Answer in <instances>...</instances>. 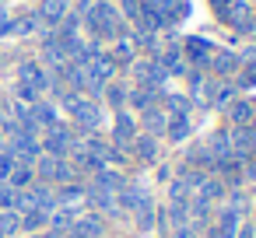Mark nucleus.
I'll list each match as a JSON object with an SVG mask.
<instances>
[{
	"mask_svg": "<svg viewBox=\"0 0 256 238\" xmlns=\"http://www.w3.org/2000/svg\"><path fill=\"white\" fill-rule=\"evenodd\" d=\"M249 126H252V130H256V116H252V123H249Z\"/></svg>",
	"mask_w": 256,
	"mask_h": 238,
	"instance_id": "nucleus-49",
	"label": "nucleus"
},
{
	"mask_svg": "<svg viewBox=\"0 0 256 238\" xmlns=\"http://www.w3.org/2000/svg\"><path fill=\"white\" fill-rule=\"evenodd\" d=\"M246 70L238 74V81H235V88H252L256 84V63H242Z\"/></svg>",
	"mask_w": 256,
	"mask_h": 238,
	"instance_id": "nucleus-38",
	"label": "nucleus"
},
{
	"mask_svg": "<svg viewBox=\"0 0 256 238\" xmlns=\"http://www.w3.org/2000/svg\"><path fill=\"white\" fill-rule=\"evenodd\" d=\"M176 238H196V228L193 224H182V228H176Z\"/></svg>",
	"mask_w": 256,
	"mask_h": 238,
	"instance_id": "nucleus-43",
	"label": "nucleus"
},
{
	"mask_svg": "<svg viewBox=\"0 0 256 238\" xmlns=\"http://www.w3.org/2000/svg\"><path fill=\"white\" fill-rule=\"evenodd\" d=\"M81 18H84V28L95 35V42H98V39H120V35H126L123 18H120V11L109 4V0H95L92 11L81 14Z\"/></svg>",
	"mask_w": 256,
	"mask_h": 238,
	"instance_id": "nucleus-1",
	"label": "nucleus"
},
{
	"mask_svg": "<svg viewBox=\"0 0 256 238\" xmlns=\"http://www.w3.org/2000/svg\"><path fill=\"white\" fill-rule=\"evenodd\" d=\"M232 238H256V228H252V224H238V231H235Z\"/></svg>",
	"mask_w": 256,
	"mask_h": 238,
	"instance_id": "nucleus-42",
	"label": "nucleus"
},
{
	"mask_svg": "<svg viewBox=\"0 0 256 238\" xmlns=\"http://www.w3.org/2000/svg\"><path fill=\"white\" fill-rule=\"evenodd\" d=\"M46 228H50V214H46V210L32 207V210H25V214H22V231L36 235V231H46Z\"/></svg>",
	"mask_w": 256,
	"mask_h": 238,
	"instance_id": "nucleus-24",
	"label": "nucleus"
},
{
	"mask_svg": "<svg viewBox=\"0 0 256 238\" xmlns=\"http://www.w3.org/2000/svg\"><path fill=\"white\" fill-rule=\"evenodd\" d=\"M134 137H137V123H134V116H126L123 109L116 112V123H112V147H130L134 144Z\"/></svg>",
	"mask_w": 256,
	"mask_h": 238,
	"instance_id": "nucleus-7",
	"label": "nucleus"
},
{
	"mask_svg": "<svg viewBox=\"0 0 256 238\" xmlns=\"http://www.w3.org/2000/svg\"><path fill=\"white\" fill-rule=\"evenodd\" d=\"M67 7H70V0H39V11H36V14H39L42 25H53V28H56V25L64 21Z\"/></svg>",
	"mask_w": 256,
	"mask_h": 238,
	"instance_id": "nucleus-11",
	"label": "nucleus"
},
{
	"mask_svg": "<svg viewBox=\"0 0 256 238\" xmlns=\"http://www.w3.org/2000/svg\"><path fill=\"white\" fill-rule=\"evenodd\" d=\"M102 98H106V102L120 112V109L126 105V88H123V84H116V81H109V84L102 88Z\"/></svg>",
	"mask_w": 256,
	"mask_h": 238,
	"instance_id": "nucleus-28",
	"label": "nucleus"
},
{
	"mask_svg": "<svg viewBox=\"0 0 256 238\" xmlns=\"http://www.w3.org/2000/svg\"><path fill=\"white\" fill-rule=\"evenodd\" d=\"M14 98H18V102H25V105H32V102H39L42 95H39L36 88H28V84H22V81H18V84H14Z\"/></svg>",
	"mask_w": 256,
	"mask_h": 238,
	"instance_id": "nucleus-37",
	"label": "nucleus"
},
{
	"mask_svg": "<svg viewBox=\"0 0 256 238\" xmlns=\"http://www.w3.org/2000/svg\"><path fill=\"white\" fill-rule=\"evenodd\" d=\"M4 35H14V18H11V14L0 18V39H4Z\"/></svg>",
	"mask_w": 256,
	"mask_h": 238,
	"instance_id": "nucleus-41",
	"label": "nucleus"
},
{
	"mask_svg": "<svg viewBox=\"0 0 256 238\" xmlns=\"http://www.w3.org/2000/svg\"><path fill=\"white\" fill-rule=\"evenodd\" d=\"M18 231H22V214L18 210H0V235L14 238Z\"/></svg>",
	"mask_w": 256,
	"mask_h": 238,
	"instance_id": "nucleus-27",
	"label": "nucleus"
},
{
	"mask_svg": "<svg viewBox=\"0 0 256 238\" xmlns=\"http://www.w3.org/2000/svg\"><path fill=\"white\" fill-rule=\"evenodd\" d=\"M32 182H36V168L32 165H18L11 172V179H8V186H14V189H28Z\"/></svg>",
	"mask_w": 256,
	"mask_h": 238,
	"instance_id": "nucleus-29",
	"label": "nucleus"
},
{
	"mask_svg": "<svg viewBox=\"0 0 256 238\" xmlns=\"http://www.w3.org/2000/svg\"><path fill=\"white\" fill-rule=\"evenodd\" d=\"M32 238H60V235H53V231H36Z\"/></svg>",
	"mask_w": 256,
	"mask_h": 238,
	"instance_id": "nucleus-45",
	"label": "nucleus"
},
{
	"mask_svg": "<svg viewBox=\"0 0 256 238\" xmlns=\"http://www.w3.org/2000/svg\"><path fill=\"white\" fill-rule=\"evenodd\" d=\"M130 147H134L137 161H144V165H151V161L158 158V137H151V133H137Z\"/></svg>",
	"mask_w": 256,
	"mask_h": 238,
	"instance_id": "nucleus-17",
	"label": "nucleus"
},
{
	"mask_svg": "<svg viewBox=\"0 0 256 238\" xmlns=\"http://www.w3.org/2000/svg\"><path fill=\"white\" fill-rule=\"evenodd\" d=\"M0 119H4V102H0Z\"/></svg>",
	"mask_w": 256,
	"mask_h": 238,
	"instance_id": "nucleus-48",
	"label": "nucleus"
},
{
	"mask_svg": "<svg viewBox=\"0 0 256 238\" xmlns=\"http://www.w3.org/2000/svg\"><path fill=\"white\" fill-rule=\"evenodd\" d=\"M207 67H210V70H214V74L224 81V77H228V74H235L242 63H238V56H235V53H228V49H218V53L207 60Z\"/></svg>",
	"mask_w": 256,
	"mask_h": 238,
	"instance_id": "nucleus-14",
	"label": "nucleus"
},
{
	"mask_svg": "<svg viewBox=\"0 0 256 238\" xmlns=\"http://www.w3.org/2000/svg\"><path fill=\"white\" fill-rule=\"evenodd\" d=\"M39 144H42V154L67 158V154H70V147H74V133H70V126L56 123V126H50V130H46V137H42Z\"/></svg>",
	"mask_w": 256,
	"mask_h": 238,
	"instance_id": "nucleus-4",
	"label": "nucleus"
},
{
	"mask_svg": "<svg viewBox=\"0 0 256 238\" xmlns=\"http://www.w3.org/2000/svg\"><path fill=\"white\" fill-rule=\"evenodd\" d=\"M14 168H18V161H14V154H11V151H0V182H8Z\"/></svg>",
	"mask_w": 256,
	"mask_h": 238,
	"instance_id": "nucleus-35",
	"label": "nucleus"
},
{
	"mask_svg": "<svg viewBox=\"0 0 256 238\" xmlns=\"http://www.w3.org/2000/svg\"><path fill=\"white\" fill-rule=\"evenodd\" d=\"M84 189H88V186H81L78 179H74V182H64V186H56V203H60V207H74V203L84 200Z\"/></svg>",
	"mask_w": 256,
	"mask_h": 238,
	"instance_id": "nucleus-23",
	"label": "nucleus"
},
{
	"mask_svg": "<svg viewBox=\"0 0 256 238\" xmlns=\"http://www.w3.org/2000/svg\"><path fill=\"white\" fill-rule=\"evenodd\" d=\"M158 63L165 67V74L168 77H186V63H182V49H165V53H158Z\"/></svg>",
	"mask_w": 256,
	"mask_h": 238,
	"instance_id": "nucleus-22",
	"label": "nucleus"
},
{
	"mask_svg": "<svg viewBox=\"0 0 256 238\" xmlns=\"http://www.w3.org/2000/svg\"><path fill=\"white\" fill-rule=\"evenodd\" d=\"M8 147V137H4V130H0V151H4Z\"/></svg>",
	"mask_w": 256,
	"mask_h": 238,
	"instance_id": "nucleus-47",
	"label": "nucleus"
},
{
	"mask_svg": "<svg viewBox=\"0 0 256 238\" xmlns=\"http://www.w3.org/2000/svg\"><path fill=\"white\" fill-rule=\"evenodd\" d=\"M39 25H42L39 14H22V18H14V35H32Z\"/></svg>",
	"mask_w": 256,
	"mask_h": 238,
	"instance_id": "nucleus-33",
	"label": "nucleus"
},
{
	"mask_svg": "<svg viewBox=\"0 0 256 238\" xmlns=\"http://www.w3.org/2000/svg\"><path fill=\"white\" fill-rule=\"evenodd\" d=\"M224 4H228V0H210V7H214V11H221Z\"/></svg>",
	"mask_w": 256,
	"mask_h": 238,
	"instance_id": "nucleus-46",
	"label": "nucleus"
},
{
	"mask_svg": "<svg viewBox=\"0 0 256 238\" xmlns=\"http://www.w3.org/2000/svg\"><path fill=\"white\" fill-rule=\"evenodd\" d=\"M210 217H214L210 200H204L200 193H193V196H190V224L200 228V224H210Z\"/></svg>",
	"mask_w": 256,
	"mask_h": 238,
	"instance_id": "nucleus-18",
	"label": "nucleus"
},
{
	"mask_svg": "<svg viewBox=\"0 0 256 238\" xmlns=\"http://www.w3.org/2000/svg\"><path fill=\"white\" fill-rule=\"evenodd\" d=\"M207 238H224V235H221V231H218L214 224H207Z\"/></svg>",
	"mask_w": 256,
	"mask_h": 238,
	"instance_id": "nucleus-44",
	"label": "nucleus"
},
{
	"mask_svg": "<svg viewBox=\"0 0 256 238\" xmlns=\"http://www.w3.org/2000/svg\"><path fill=\"white\" fill-rule=\"evenodd\" d=\"M36 168V179L39 182H50V186H64V182H74L78 172L67 158H53V154H39V161L32 165Z\"/></svg>",
	"mask_w": 256,
	"mask_h": 238,
	"instance_id": "nucleus-2",
	"label": "nucleus"
},
{
	"mask_svg": "<svg viewBox=\"0 0 256 238\" xmlns=\"http://www.w3.org/2000/svg\"><path fill=\"white\" fill-rule=\"evenodd\" d=\"M120 4H123V14H126L130 21L140 18V0H120Z\"/></svg>",
	"mask_w": 256,
	"mask_h": 238,
	"instance_id": "nucleus-40",
	"label": "nucleus"
},
{
	"mask_svg": "<svg viewBox=\"0 0 256 238\" xmlns=\"http://www.w3.org/2000/svg\"><path fill=\"white\" fill-rule=\"evenodd\" d=\"M252 116H256V98H235V102H228V119H232V126H249Z\"/></svg>",
	"mask_w": 256,
	"mask_h": 238,
	"instance_id": "nucleus-12",
	"label": "nucleus"
},
{
	"mask_svg": "<svg viewBox=\"0 0 256 238\" xmlns=\"http://www.w3.org/2000/svg\"><path fill=\"white\" fill-rule=\"evenodd\" d=\"M88 70H92V77L95 81H102V84H109L112 77H116V60L109 56V53H92V60L84 63Z\"/></svg>",
	"mask_w": 256,
	"mask_h": 238,
	"instance_id": "nucleus-10",
	"label": "nucleus"
},
{
	"mask_svg": "<svg viewBox=\"0 0 256 238\" xmlns=\"http://www.w3.org/2000/svg\"><path fill=\"white\" fill-rule=\"evenodd\" d=\"M28 112H32V123H36V130H39V133H46L50 126H56V123H60L56 105H53V102H46V98L32 102V105H28Z\"/></svg>",
	"mask_w": 256,
	"mask_h": 238,
	"instance_id": "nucleus-6",
	"label": "nucleus"
},
{
	"mask_svg": "<svg viewBox=\"0 0 256 238\" xmlns=\"http://www.w3.org/2000/svg\"><path fill=\"white\" fill-rule=\"evenodd\" d=\"M218 18L224 25H232L235 32H242V35H252L256 32V18H252V11H249L246 0H228V4L218 11Z\"/></svg>",
	"mask_w": 256,
	"mask_h": 238,
	"instance_id": "nucleus-3",
	"label": "nucleus"
},
{
	"mask_svg": "<svg viewBox=\"0 0 256 238\" xmlns=\"http://www.w3.org/2000/svg\"><path fill=\"white\" fill-rule=\"evenodd\" d=\"M144 200H148V189H144V186H130V182L116 193V207H120V210H126V214H134Z\"/></svg>",
	"mask_w": 256,
	"mask_h": 238,
	"instance_id": "nucleus-13",
	"label": "nucleus"
},
{
	"mask_svg": "<svg viewBox=\"0 0 256 238\" xmlns=\"http://www.w3.org/2000/svg\"><path fill=\"white\" fill-rule=\"evenodd\" d=\"M252 214H256V207H252Z\"/></svg>",
	"mask_w": 256,
	"mask_h": 238,
	"instance_id": "nucleus-50",
	"label": "nucleus"
},
{
	"mask_svg": "<svg viewBox=\"0 0 256 238\" xmlns=\"http://www.w3.org/2000/svg\"><path fill=\"white\" fill-rule=\"evenodd\" d=\"M162 102H165L168 116H190V98L186 95H162Z\"/></svg>",
	"mask_w": 256,
	"mask_h": 238,
	"instance_id": "nucleus-30",
	"label": "nucleus"
},
{
	"mask_svg": "<svg viewBox=\"0 0 256 238\" xmlns=\"http://www.w3.org/2000/svg\"><path fill=\"white\" fill-rule=\"evenodd\" d=\"M207 151H210V158H224V154H232V140H228V130H214L210 137H207V144H204Z\"/></svg>",
	"mask_w": 256,
	"mask_h": 238,
	"instance_id": "nucleus-26",
	"label": "nucleus"
},
{
	"mask_svg": "<svg viewBox=\"0 0 256 238\" xmlns=\"http://www.w3.org/2000/svg\"><path fill=\"white\" fill-rule=\"evenodd\" d=\"M190 196V186L182 182V179H176L172 186H168V200H186Z\"/></svg>",
	"mask_w": 256,
	"mask_h": 238,
	"instance_id": "nucleus-39",
	"label": "nucleus"
},
{
	"mask_svg": "<svg viewBox=\"0 0 256 238\" xmlns=\"http://www.w3.org/2000/svg\"><path fill=\"white\" fill-rule=\"evenodd\" d=\"M190 130H193V123H190V116H168V126H165V137H168L172 144H179V140H186V137H190Z\"/></svg>",
	"mask_w": 256,
	"mask_h": 238,
	"instance_id": "nucleus-25",
	"label": "nucleus"
},
{
	"mask_svg": "<svg viewBox=\"0 0 256 238\" xmlns=\"http://www.w3.org/2000/svg\"><path fill=\"white\" fill-rule=\"evenodd\" d=\"M137 214V224H140V231H151V224H154V203H151V196L134 210Z\"/></svg>",
	"mask_w": 256,
	"mask_h": 238,
	"instance_id": "nucleus-32",
	"label": "nucleus"
},
{
	"mask_svg": "<svg viewBox=\"0 0 256 238\" xmlns=\"http://www.w3.org/2000/svg\"><path fill=\"white\" fill-rule=\"evenodd\" d=\"M235 91H238V88H235L232 81H218V88H214V102H210V105H228V102L235 98Z\"/></svg>",
	"mask_w": 256,
	"mask_h": 238,
	"instance_id": "nucleus-34",
	"label": "nucleus"
},
{
	"mask_svg": "<svg viewBox=\"0 0 256 238\" xmlns=\"http://www.w3.org/2000/svg\"><path fill=\"white\" fill-rule=\"evenodd\" d=\"M238 224H242V214H238L235 207H228V203H224V207L218 210V217H214V228H218L224 238H232V235L238 231Z\"/></svg>",
	"mask_w": 256,
	"mask_h": 238,
	"instance_id": "nucleus-20",
	"label": "nucleus"
},
{
	"mask_svg": "<svg viewBox=\"0 0 256 238\" xmlns=\"http://www.w3.org/2000/svg\"><path fill=\"white\" fill-rule=\"evenodd\" d=\"M112 60H116V63H123V67L137 63V39H134L130 32L116 39V53H112Z\"/></svg>",
	"mask_w": 256,
	"mask_h": 238,
	"instance_id": "nucleus-21",
	"label": "nucleus"
},
{
	"mask_svg": "<svg viewBox=\"0 0 256 238\" xmlns=\"http://www.w3.org/2000/svg\"><path fill=\"white\" fill-rule=\"evenodd\" d=\"M182 60H190L193 67H207V60H210V42L200 39V35L186 39V42H182Z\"/></svg>",
	"mask_w": 256,
	"mask_h": 238,
	"instance_id": "nucleus-9",
	"label": "nucleus"
},
{
	"mask_svg": "<svg viewBox=\"0 0 256 238\" xmlns=\"http://www.w3.org/2000/svg\"><path fill=\"white\" fill-rule=\"evenodd\" d=\"M18 81H22V84H28V88H36L39 95L50 88V74H46L36 60H22V63H18Z\"/></svg>",
	"mask_w": 256,
	"mask_h": 238,
	"instance_id": "nucleus-5",
	"label": "nucleus"
},
{
	"mask_svg": "<svg viewBox=\"0 0 256 238\" xmlns=\"http://www.w3.org/2000/svg\"><path fill=\"white\" fill-rule=\"evenodd\" d=\"M196 193H200L204 200H210V203H214V200H221V196H224V182H221L218 175H214V179H204V186H200Z\"/></svg>",
	"mask_w": 256,
	"mask_h": 238,
	"instance_id": "nucleus-31",
	"label": "nucleus"
},
{
	"mask_svg": "<svg viewBox=\"0 0 256 238\" xmlns=\"http://www.w3.org/2000/svg\"><path fill=\"white\" fill-rule=\"evenodd\" d=\"M140 116H144V133H151V137H165V126H168V112H165V109L151 105V109H144Z\"/></svg>",
	"mask_w": 256,
	"mask_h": 238,
	"instance_id": "nucleus-16",
	"label": "nucleus"
},
{
	"mask_svg": "<svg viewBox=\"0 0 256 238\" xmlns=\"http://www.w3.org/2000/svg\"><path fill=\"white\" fill-rule=\"evenodd\" d=\"M74 221H78V207H56V210L50 214V228H46V231L64 235V231L74 228Z\"/></svg>",
	"mask_w": 256,
	"mask_h": 238,
	"instance_id": "nucleus-19",
	"label": "nucleus"
},
{
	"mask_svg": "<svg viewBox=\"0 0 256 238\" xmlns=\"http://www.w3.org/2000/svg\"><path fill=\"white\" fill-rule=\"evenodd\" d=\"M14 200H18V189L0 182V210H14Z\"/></svg>",
	"mask_w": 256,
	"mask_h": 238,
	"instance_id": "nucleus-36",
	"label": "nucleus"
},
{
	"mask_svg": "<svg viewBox=\"0 0 256 238\" xmlns=\"http://www.w3.org/2000/svg\"><path fill=\"white\" fill-rule=\"evenodd\" d=\"M92 186H95V189H106V193H120V189L126 186V175L106 165L102 172H95V179H92Z\"/></svg>",
	"mask_w": 256,
	"mask_h": 238,
	"instance_id": "nucleus-15",
	"label": "nucleus"
},
{
	"mask_svg": "<svg viewBox=\"0 0 256 238\" xmlns=\"http://www.w3.org/2000/svg\"><path fill=\"white\" fill-rule=\"evenodd\" d=\"M70 231H74L78 238H102V235H106V221H102V214L88 210V214H78V221H74Z\"/></svg>",
	"mask_w": 256,
	"mask_h": 238,
	"instance_id": "nucleus-8",
	"label": "nucleus"
},
{
	"mask_svg": "<svg viewBox=\"0 0 256 238\" xmlns=\"http://www.w3.org/2000/svg\"><path fill=\"white\" fill-rule=\"evenodd\" d=\"M0 238H4V235H0Z\"/></svg>",
	"mask_w": 256,
	"mask_h": 238,
	"instance_id": "nucleus-51",
	"label": "nucleus"
}]
</instances>
